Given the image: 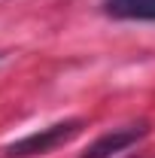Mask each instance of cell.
<instances>
[{
  "mask_svg": "<svg viewBox=\"0 0 155 158\" xmlns=\"http://www.w3.org/2000/svg\"><path fill=\"white\" fill-rule=\"evenodd\" d=\"M85 128L82 118H67V122H58V125H49V128H40L27 137L15 140L9 146H3V155L6 158H34V155H49L52 149H58L64 143L76 137L79 131Z\"/></svg>",
  "mask_w": 155,
  "mask_h": 158,
  "instance_id": "1",
  "label": "cell"
},
{
  "mask_svg": "<svg viewBox=\"0 0 155 158\" xmlns=\"http://www.w3.org/2000/svg\"><path fill=\"white\" fill-rule=\"evenodd\" d=\"M146 134H149V125H146V122L128 125V128H113V131L100 134L79 158H113V155H119V152H125V149H131L137 140H143Z\"/></svg>",
  "mask_w": 155,
  "mask_h": 158,
  "instance_id": "2",
  "label": "cell"
},
{
  "mask_svg": "<svg viewBox=\"0 0 155 158\" xmlns=\"http://www.w3.org/2000/svg\"><path fill=\"white\" fill-rule=\"evenodd\" d=\"M103 12L122 21H155V0H103Z\"/></svg>",
  "mask_w": 155,
  "mask_h": 158,
  "instance_id": "3",
  "label": "cell"
}]
</instances>
